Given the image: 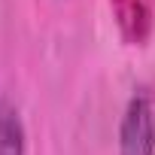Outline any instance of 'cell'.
I'll return each mask as SVG.
<instances>
[{
    "instance_id": "1",
    "label": "cell",
    "mask_w": 155,
    "mask_h": 155,
    "mask_svg": "<svg viewBox=\"0 0 155 155\" xmlns=\"http://www.w3.org/2000/svg\"><path fill=\"white\" fill-rule=\"evenodd\" d=\"M119 155H155V104L149 91H134L122 125H119Z\"/></svg>"
},
{
    "instance_id": "2",
    "label": "cell",
    "mask_w": 155,
    "mask_h": 155,
    "mask_svg": "<svg viewBox=\"0 0 155 155\" xmlns=\"http://www.w3.org/2000/svg\"><path fill=\"white\" fill-rule=\"evenodd\" d=\"M0 155H25V122L9 97H0Z\"/></svg>"
}]
</instances>
